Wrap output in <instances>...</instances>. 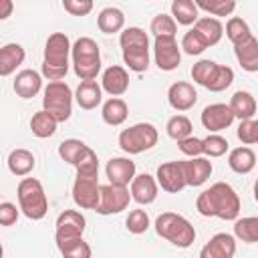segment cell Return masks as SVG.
Masks as SVG:
<instances>
[{"mask_svg":"<svg viewBox=\"0 0 258 258\" xmlns=\"http://www.w3.org/2000/svg\"><path fill=\"white\" fill-rule=\"evenodd\" d=\"M194 30L200 34V38L206 42V46H214L220 42L222 34H224V26L218 18L212 16H200L194 22Z\"/></svg>","mask_w":258,"mask_h":258,"instance_id":"28","label":"cell"},{"mask_svg":"<svg viewBox=\"0 0 258 258\" xmlns=\"http://www.w3.org/2000/svg\"><path fill=\"white\" fill-rule=\"evenodd\" d=\"M56 248H58L62 258H91L93 256L91 246L83 238H73V240L56 242Z\"/></svg>","mask_w":258,"mask_h":258,"instance_id":"34","label":"cell"},{"mask_svg":"<svg viewBox=\"0 0 258 258\" xmlns=\"http://www.w3.org/2000/svg\"><path fill=\"white\" fill-rule=\"evenodd\" d=\"M99 177H77L73 183V202L81 210H95L99 204Z\"/></svg>","mask_w":258,"mask_h":258,"instance_id":"13","label":"cell"},{"mask_svg":"<svg viewBox=\"0 0 258 258\" xmlns=\"http://www.w3.org/2000/svg\"><path fill=\"white\" fill-rule=\"evenodd\" d=\"M149 30L153 32V36L157 38V36H175V32H177V24H175V20L169 16V14H157V16H153V20H151V24H149Z\"/></svg>","mask_w":258,"mask_h":258,"instance_id":"42","label":"cell"},{"mask_svg":"<svg viewBox=\"0 0 258 258\" xmlns=\"http://www.w3.org/2000/svg\"><path fill=\"white\" fill-rule=\"evenodd\" d=\"M226 36H228V40L236 46V44L248 40V38L252 36V30H250V26H248V22H246L244 18L232 16V18L226 22Z\"/></svg>","mask_w":258,"mask_h":258,"instance_id":"36","label":"cell"},{"mask_svg":"<svg viewBox=\"0 0 258 258\" xmlns=\"http://www.w3.org/2000/svg\"><path fill=\"white\" fill-rule=\"evenodd\" d=\"M54 226H56L54 240L64 242V240H73V238H83L85 228H87V220L79 210H64L58 214Z\"/></svg>","mask_w":258,"mask_h":258,"instance_id":"10","label":"cell"},{"mask_svg":"<svg viewBox=\"0 0 258 258\" xmlns=\"http://www.w3.org/2000/svg\"><path fill=\"white\" fill-rule=\"evenodd\" d=\"M101 89L111 97H121L129 89V73L121 64H111L103 71Z\"/></svg>","mask_w":258,"mask_h":258,"instance_id":"19","label":"cell"},{"mask_svg":"<svg viewBox=\"0 0 258 258\" xmlns=\"http://www.w3.org/2000/svg\"><path fill=\"white\" fill-rule=\"evenodd\" d=\"M73 97H75V101H77V105L81 109L93 111L103 101V89H101V85L97 81H81V85L77 87Z\"/></svg>","mask_w":258,"mask_h":258,"instance_id":"21","label":"cell"},{"mask_svg":"<svg viewBox=\"0 0 258 258\" xmlns=\"http://www.w3.org/2000/svg\"><path fill=\"white\" fill-rule=\"evenodd\" d=\"M18 216H20V210L16 208V204L12 202H2L0 204V226H14L18 222Z\"/></svg>","mask_w":258,"mask_h":258,"instance_id":"50","label":"cell"},{"mask_svg":"<svg viewBox=\"0 0 258 258\" xmlns=\"http://www.w3.org/2000/svg\"><path fill=\"white\" fill-rule=\"evenodd\" d=\"M131 196H129V187H121V185H101L99 187V204L95 208L97 214L101 216H113V214H121L123 210L129 208Z\"/></svg>","mask_w":258,"mask_h":258,"instance_id":"8","label":"cell"},{"mask_svg":"<svg viewBox=\"0 0 258 258\" xmlns=\"http://www.w3.org/2000/svg\"><path fill=\"white\" fill-rule=\"evenodd\" d=\"M73 91L64 81H52L42 89V111L56 123H64L73 115Z\"/></svg>","mask_w":258,"mask_h":258,"instance_id":"6","label":"cell"},{"mask_svg":"<svg viewBox=\"0 0 258 258\" xmlns=\"http://www.w3.org/2000/svg\"><path fill=\"white\" fill-rule=\"evenodd\" d=\"M236 254V238L228 232L214 234L200 250V258H234Z\"/></svg>","mask_w":258,"mask_h":258,"instance_id":"15","label":"cell"},{"mask_svg":"<svg viewBox=\"0 0 258 258\" xmlns=\"http://www.w3.org/2000/svg\"><path fill=\"white\" fill-rule=\"evenodd\" d=\"M77 177H99V159L97 153L89 147L83 157L77 161Z\"/></svg>","mask_w":258,"mask_h":258,"instance_id":"41","label":"cell"},{"mask_svg":"<svg viewBox=\"0 0 258 258\" xmlns=\"http://www.w3.org/2000/svg\"><path fill=\"white\" fill-rule=\"evenodd\" d=\"M232 83H234V71H232L228 64H218V71H216V75H214V79H212L208 91H212V93H222V91H226Z\"/></svg>","mask_w":258,"mask_h":258,"instance_id":"45","label":"cell"},{"mask_svg":"<svg viewBox=\"0 0 258 258\" xmlns=\"http://www.w3.org/2000/svg\"><path fill=\"white\" fill-rule=\"evenodd\" d=\"M165 131L171 139L181 141V139L194 135V125L185 115H173V117H169V121L165 125Z\"/></svg>","mask_w":258,"mask_h":258,"instance_id":"37","label":"cell"},{"mask_svg":"<svg viewBox=\"0 0 258 258\" xmlns=\"http://www.w3.org/2000/svg\"><path fill=\"white\" fill-rule=\"evenodd\" d=\"M167 101H169L171 109L183 113V111H189L198 103V91L194 89L191 83L177 81V83L169 85V89H167Z\"/></svg>","mask_w":258,"mask_h":258,"instance_id":"18","label":"cell"},{"mask_svg":"<svg viewBox=\"0 0 258 258\" xmlns=\"http://www.w3.org/2000/svg\"><path fill=\"white\" fill-rule=\"evenodd\" d=\"M14 12V2L12 0H0V20L10 18Z\"/></svg>","mask_w":258,"mask_h":258,"instance_id":"51","label":"cell"},{"mask_svg":"<svg viewBox=\"0 0 258 258\" xmlns=\"http://www.w3.org/2000/svg\"><path fill=\"white\" fill-rule=\"evenodd\" d=\"M181 165H183V177H185V185L189 187H200L204 185L214 167H212V161L208 157H189V159H181Z\"/></svg>","mask_w":258,"mask_h":258,"instance_id":"16","label":"cell"},{"mask_svg":"<svg viewBox=\"0 0 258 258\" xmlns=\"http://www.w3.org/2000/svg\"><path fill=\"white\" fill-rule=\"evenodd\" d=\"M228 107H230L234 119L238 117L240 121H244V119H254V115H256V99H254V95H252L250 91H242V89L236 91V93L230 97Z\"/></svg>","mask_w":258,"mask_h":258,"instance_id":"24","label":"cell"},{"mask_svg":"<svg viewBox=\"0 0 258 258\" xmlns=\"http://www.w3.org/2000/svg\"><path fill=\"white\" fill-rule=\"evenodd\" d=\"M89 149V145L81 139H64L60 145H58V157L64 161V163H71V165H77V161L83 157V153Z\"/></svg>","mask_w":258,"mask_h":258,"instance_id":"35","label":"cell"},{"mask_svg":"<svg viewBox=\"0 0 258 258\" xmlns=\"http://www.w3.org/2000/svg\"><path fill=\"white\" fill-rule=\"evenodd\" d=\"M254 165H256V153H254L252 147L240 145V147L232 149L230 155H228V167L238 175L250 173L254 169Z\"/></svg>","mask_w":258,"mask_h":258,"instance_id":"26","label":"cell"},{"mask_svg":"<svg viewBox=\"0 0 258 258\" xmlns=\"http://www.w3.org/2000/svg\"><path fill=\"white\" fill-rule=\"evenodd\" d=\"M123 62L133 73H145L149 69V44H129L123 46Z\"/></svg>","mask_w":258,"mask_h":258,"instance_id":"25","label":"cell"},{"mask_svg":"<svg viewBox=\"0 0 258 258\" xmlns=\"http://www.w3.org/2000/svg\"><path fill=\"white\" fill-rule=\"evenodd\" d=\"M0 258H4V246L0 244Z\"/></svg>","mask_w":258,"mask_h":258,"instance_id":"52","label":"cell"},{"mask_svg":"<svg viewBox=\"0 0 258 258\" xmlns=\"http://www.w3.org/2000/svg\"><path fill=\"white\" fill-rule=\"evenodd\" d=\"M14 93L22 99H32L42 91V75L34 69H24L14 77Z\"/></svg>","mask_w":258,"mask_h":258,"instance_id":"20","label":"cell"},{"mask_svg":"<svg viewBox=\"0 0 258 258\" xmlns=\"http://www.w3.org/2000/svg\"><path fill=\"white\" fill-rule=\"evenodd\" d=\"M234 238H238L246 244L258 242V218L256 216L236 218L234 220Z\"/></svg>","mask_w":258,"mask_h":258,"instance_id":"33","label":"cell"},{"mask_svg":"<svg viewBox=\"0 0 258 258\" xmlns=\"http://www.w3.org/2000/svg\"><path fill=\"white\" fill-rule=\"evenodd\" d=\"M69 56H71V40L64 32H52L46 38L44 44V56H42V77L52 81H62L69 73Z\"/></svg>","mask_w":258,"mask_h":258,"instance_id":"2","label":"cell"},{"mask_svg":"<svg viewBox=\"0 0 258 258\" xmlns=\"http://www.w3.org/2000/svg\"><path fill=\"white\" fill-rule=\"evenodd\" d=\"M236 135H238V139L246 147L258 143V121L256 119H244V121H240V125L236 129Z\"/></svg>","mask_w":258,"mask_h":258,"instance_id":"47","label":"cell"},{"mask_svg":"<svg viewBox=\"0 0 258 258\" xmlns=\"http://www.w3.org/2000/svg\"><path fill=\"white\" fill-rule=\"evenodd\" d=\"M175 24L189 26L200 18V10L194 4V0H173L171 2V14H169Z\"/></svg>","mask_w":258,"mask_h":258,"instance_id":"31","label":"cell"},{"mask_svg":"<svg viewBox=\"0 0 258 258\" xmlns=\"http://www.w3.org/2000/svg\"><path fill=\"white\" fill-rule=\"evenodd\" d=\"M155 181H157V187H161L167 194H177L183 187H187L185 185V177H183L181 161H165V163H161L157 167Z\"/></svg>","mask_w":258,"mask_h":258,"instance_id":"11","label":"cell"},{"mask_svg":"<svg viewBox=\"0 0 258 258\" xmlns=\"http://www.w3.org/2000/svg\"><path fill=\"white\" fill-rule=\"evenodd\" d=\"M200 121H202L204 129H208L210 133H220L234 123V115L226 103H212V105L204 107Z\"/></svg>","mask_w":258,"mask_h":258,"instance_id":"12","label":"cell"},{"mask_svg":"<svg viewBox=\"0 0 258 258\" xmlns=\"http://www.w3.org/2000/svg\"><path fill=\"white\" fill-rule=\"evenodd\" d=\"M97 26L101 32L105 34H115V32H121L123 26H125V14L115 8V6H107L99 12L97 16Z\"/></svg>","mask_w":258,"mask_h":258,"instance_id":"30","label":"cell"},{"mask_svg":"<svg viewBox=\"0 0 258 258\" xmlns=\"http://www.w3.org/2000/svg\"><path fill=\"white\" fill-rule=\"evenodd\" d=\"M6 165H8V171H10L12 175H18V177H26V175H28V173L34 169V165H36V159H34L32 151L18 147V149H12V151L8 153Z\"/></svg>","mask_w":258,"mask_h":258,"instance_id":"27","label":"cell"},{"mask_svg":"<svg viewBox=\"0 0 258 258\" xmlns=\"http://www.w3.org/2000/svg\"><path fill=\"white\" fill-rule=\"evenodd\" d=\"M62 8L71 16H87L93 10V2L91 0H62Z\"/></svg>","mask_w":258,"mask_h":258,"instance_id":"49","label":"cell"},{"mask_svg":"<svg viewBox=\"0 0 258 258\" xmlns=\"http://www.w3.org/2000/svg\"><path fill=\"white\" fill-rule=\"evenodd\" d=\"M127 115H129V107L123 99L119 97H111L109 101L103 103V109H101V117L107 125L111 127H119L127 121Z\"/></svg>","mask_w":258,"mask_h":258,"instance_id":"29","label":"cell"},{"mask_svg":"<svg viewBox=\"0 0 258 258\" xmlns=\"http://www.w3.org/2000/svg\"><path fill=\"white\" fill-rule=\"evenodd\" d=\"M234 54L238 64L246 73H256L258 71V38L252 34L248 40L240 42L234 46Z\"/></svg>","mask_w":258,"mask_h":258,"instance_id":"23","label":"cell"},{"mask_svg":"<svg viewBox=\"0 0 258 258\" xmlns=\"http://www.w3.org/2000/svg\"><path fill=\"white\" fill-rule=\"evenodd\" d=\"M177 149L189 159V157H202V139L196 135H189L181 141H177Z\"/></svg>","mask_w":258,"mask_h":258,"instance_id":"48","label":"cell"},{"mask_svg":"<svg viewBox=\"0 0 258 258\" xmlns=\"http://www.w3.org/2000/svg\"><path fill=\"white\" fill-rule=\"evenodd\" d=\"M155 232L177 248H189L196 242V228L187 218L175 212H163L155 218Z\"/></svg>","mask_w":258,"mask_h":258,"instance_id":"4","label":"cell"},{"mask_svg":"<svg viewBox=\"0 0 258 258\" xmlns=\"http://www.w3.org/2000/svg\"><path fill=\"white\" fill-rule=\"evenodd\" d=\"M26 52L18 42H8L0 46V77H10L24 62Z\"/></svg>","mask_w":258,"mask_h":258,"instance_id":"22","label":"cell"},{"mask_svg":"<svg viewBox=\"0 0 258 258\" xmlns=\"http://www.w3.org/2000/svg\"><path fill=\"white\" fill-rule=\"evenodd\" d=\"M194 4L198 6V10H204V12L212 14V18L230 16L236 10V2L234 0H196Z\"/></svg>","mask_w":258,"mask_h":258,"instance_id":"38","label":"cell"},{"mask_svg":"<svg viewBox=\"0 0 258 258\" xmlns=\"http://www.w3.org/2000/svg\"><path fill=\"white\" fill-rule=\"evenodd\" d=\"M119 44H121V48L129 46V44H149V36L139 26H127L119 34Z\"/></svg>","mask_w":258,"mask_h":258,"instance_id":"46","label":"cell"},{"mask_svg":"<svg viewBox=\"0 0 258 258\" xmlns=\"http://www.w3.org/2000/svg\"><path fill=\"white\" fill-rule=\"evenodd\" d=\"M216 71H218V62L216 60H210V58H202V60H198L194 67H191V79L198 83V85H202V87H210V83H212V79H214V75H216Z\"/></svg>","mask_w":258,"mask_h":258,"instance_id":"39","label":"cell"},{"mask_svg":"<svg viewBox=\"0 0 258 258\" xmlns=\"http://www.w3.org/2000/svg\"><path fill=\"white\" fill-rule=\"evenodd\" d=\"M16 198H18V210L28 218V220H42L48 212V200L44 194L42 183L36 177H22L18 187H16Z\"/></svg>","mask_w":258,"mask_h":258,"instance_id":"5","label":"cell"},{"mask_svg":"<svg viewBox=\"0 0 258 258\" xmlns=\"http://www.w3.org/2000/svg\"><path fill=\"white\" fill-rule=\"evenodd\" d=\"M71 58L81 81H95L101 73V48L91 36H81L71 44Z\"/></svg>","mask_w":258,"mask_h":258,"instance_id":"3","label":"cell"},{"mask_svg":"<svg viewBox=\"0 0 258 258\" xmlns=\"http://www.w3.org/2000/svg\"><path fill=\"white\" fill-rule=\"evenodd\" d=\"M153 58L159 71H175L181 62V50L175 36H157L153 40Z\"/></svg>","mask_w":258,"mask_h":258,"instance_id":"9","label":"cell"},{"mask_svg":"<svg viewBox=\"0 0 258 258\" xmlns=\"http://www.w3.org/2000/svg\"><path fill=\"white\" fill-rule=\"evenodd\" d=\"M157 139H159V133H157L155 125L141 121V123H135L119 133V147L129 155H137V153H143V151H149L151 147H155Z\"/></svg>","mask_w":258,"mask_h":258,"instance_id":"7","label":"cell"},{"mask_svg":"<svg viewBox=\"0 0 258 258\" xmlns=\"http://www.w3.org/2000/svg\"><path fill=\"white\" fill-rule=\"evenodd\" d=\"M149 216H147V212L145 210H141V208H137V210H131L129 212V216H127V220H125V228H127V232H131V234H143V232H147L149 230Z\"/></svg>","mask_w":258,"mask_h":258,"instance_id":"43","label":"cell"},{"mask_svg":"<svg viewBox=\"0 0 258 258\" xmlns=\"http://www.w3.org/2000/svg\"><path fill=\"white\" fill-rule=\"evenodd\" d=\"M230 149L228 139L222 137L220 133H210L208 137L202 139V155L206 157H222Z\"/></svg>","mask_w":258,"mask_h":258,"instance_id":"40","label":"cell"},{"mask_svg":"<svg viewBox=\"0 0 258 258\" xmlns=\"http://www.w3.org/2000/svg\"><path fill=\"white\" fill-rule=\"evenodd\" d=\"M56 121L46 113V111H36L34 115H32V119H30V131H32V135L34 137H38V139H46V137H52L54 133H56Z\"/></svg>","mask_w":258,"mask_h":258,"instance_id":"32","label":"cell"},{"mask_svg":"<svg viewBox=\"0 0 258 258\" xmlns=\"http://www.w3.org/2000/svg\"><path fill=\"white\" fill-rule=\"evenodd\" d=\"M157 181L153 175L149 173H139L133 177V181L129 183V196L133 202H137L139 206H149L157 200Z\"/></svg>","mask_w":258,"mask_h":258,"instance_id":"17","label":"cell"},{"mask_svg":"<svg viewBox=\"0 0 258 258\" xmlns=\"http://www.w3.org/2000/svg\"><path fill=\"white\" fill-rule=\"evenodd\" d=\"M206 48H208L206 42L200 38V34H198L194 28H189V30L183 34L181 44H179V50H183V52L189 54V56H198V54H202Z\"/></svg>","mask_w":258,"mask_h":258,"instance_id":"44","label":"cell"},{"mask_svg":"<svg viewBox=\"0 0 258 258\" xmlns=\"http://www.w3.org/2000/svg\"><path fill=\"white\" fill-rule=\"evenodd\" d=\"M240 198L236 189L226 181H216L208 189H204L196 200V210L204 218H220V220H236L240 214Z\"/></svg>","mask_w":258,"mask_h":258,"instance_id":"1","label":"cell"},{"mask_svg":"<svg viewBox=\"0 0 258 258\" xmlns=\"http://www.w3.org/2000/svg\"><path fill=\"white\" fill-rule=\"evenodd\" d=\"M105 175L111 185L127 187L133 181V177L137 175L135 161H131L129 157H111L105 165Z\"/></svg>","mask_w":258,"mask_h":258,"instance_id":"14","label":"cell"}]
</instances>
